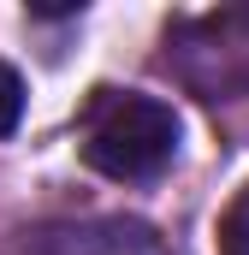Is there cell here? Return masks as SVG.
Listing matches in <instances>:
<instances>
[{
	"mask_svg": "<svg viewBox=\"0 0 249 255\" xmlns=\"http://www.w3.org/2000/svg\"><path fill=\"white\" fill-rule=\"evenodd\" d=\"M18 119H24V77L0 60V136H12Z\"/></svg>",
	"mask_w": 249,
	"mask_h": 255,
	"instance_id": "5b68a950",
	"label": "cell"
},
{
	"mask_svg": "<svg viewBox=\"0 0 249 255\" xmlns=\"http://www.w3.org/2000/svg\"><path fill=\"white\" fill-rule=\"evenodd\" d=\"M220 255H249V190L232 196V208L220 220Z\"/></svg>",
	"mask_w": 249,
	"mask_h": 255,
	"instance_id": "277c9868",
	"label": "cell"
},
{
	"mask_svg": "<svg viewBox=\"0 0 249 255\" xmlns=\"http://www.w3.org/2000/svg\"><path fill=\"white\" fill-rule=\"evenodd\" d=\"M178 154V119L166 101L136 95V89H95L89 113H83V160L101 178L142 184L154 172H166Z\"/></svg>",
	"mask_w": 249,
	"mask_h": 255,
	"instance_id": "6da1fadb",
	"label": "cell"
},
{
	"mask_svg": "<svg viewBox=\"0 0 249 255\" xmlns=\"http://www.w3.org/2000/svg\"><path fill=\"white\" fill-rule=\"evenodd\" d=\"M30 255H166V250L136 220H83V226H48V232H36Z\"/></svg>",
	"mask_w": 249,
	"mask_h": 255,
	"instance_id": "3957f363",
	"label": "cell"
},
{
	"mask_svg": "<svg viewBox=\"0 0 249 255\" xmlns=\"http://www.w3.org/2000/svg\"><path fill=\"white\" fill-rule=\"evenodd\" d=\"M166 48H172L166 60L178 65V77L190 89H202V95H249V6L190 18V24L172 30Z\"/></svg>",
	"mask_w": 249,
	"mask_h": 255,
	"instance_id": "7a4b0ae2",
	"label": "cell"
}]
</instances>
